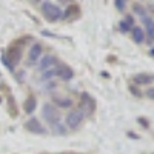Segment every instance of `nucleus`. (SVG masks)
<instances>
[{
	"instance_id": "25",
	"label": "nucleus",
	"mask_w": 154,
	"mask_h": 154,
	"mask_svg": "<svg viewBox=\"0 0 154 154\" xmlns=\"http://www.w3.org/2000/svg\"><path fill=\"white\" fill-rule=\"evenodd\" d=\"M139 123H140V125H143L145 128H148V122H146V120H143L142 117H139Z\"/></svg>"
},
{
	"instance_id": "9",
	"label": "nucleus",
	"mask_w": 154,
	"mask_h": 154,
	"mask_svg": "<svg viewBox=\"0 0 154 154\" xmlns=\"http://www.w3.org/2000/svg\"><path fill=\"white\" fill-rule=\"evenodd\" d=\"M56 69H57V75L60 77L63 82H69V80H72L74 71H72L68 65H59Z\"/></svg>"
},
{
	"instance_id": "12",
	"label": "nucleus",
	"mask_w": 154,
	"mask_h": 154,
	"mask_svg": "<svg viewBox=\"0 0 154 154\" xmlns=\"http://www.w3.org/2000/svg\"><path fill=\"white\" fill-rule=\"evenodd\" d=\"M142 22H143L145 28H146V34L145 35H148L149 40L154 42V19H151L149 16H146V17L142 19Z\"/></svg>"
},
{
	"instance_id": "27",
	"label": "nucleus",
	"mask_w": 154,
	"mask_h": 154,
	"mask_svg": "<svg viewBox=\"0 0 154 154\" xmlns=\"http://www.w3.org/2000/svg\"><path fill=\"white\" fill-rule=\"evenodd\" d=\"M149 56L154 59V48H152V49H149Z\"/></svg>"
},
{
	"instance_id": "4",
	"label": "nucleus",
	"mask_w": 154,
	"mask_h": 154,
	"mask_svg": "<svg viewBox=\"0 0 154 154\" xmlns=\"http://www.w3.org/2000/svg\"><path fill=\"white\" fill-rule=\"evenodd\" d=\"M85 120V114L77 108V109H72L68 112V116L65 117V123L66 126L69 128V130H77Z\"/></svg>"
},
{
	"instance_id": "19",
	"label": "nucleus",
	"mask_w": 154,
	"mask_h": 154,
	"mask_svg": "<svg viewBox=\"0 0 154 154\" xmlns=\"http://www.w3.org/2000/svg\"><path fill=\"white\" fill-rule=\"evenodd\" d=\"M54 130H56L54 133L59 134V136H60V134H62V136H65V134H66V126H65V125H62V123L54 125Z\"/></svg>"
},
{
	"instance_id": "1",
	"label": "nucleus",
	"mask_w": 154,
	"mask_h": 154,
	"mask_svg": "<svg viewBox=\"0 0 154 154\" xmlns=\"http://www.w3.org/2000/svg\"><path fill=\"white\" fill-rule=\"evenodd\" d=\"M42 117H43L51 126H54V125L60 123L62 116H60V111L57 109V106H54L53 103H45L43 108H42Z\"/></svg>"
},
{
	"instance_id": "21",
	"label": "nucleus",
	"mask_w": 154,
	"mask_h": 154,
	"mask_svg": "<svg viewBox=\"0 0 154 154\" xmlns=\"http://www.w3.org/2000/svg\"><path fill=\"white\" fill-rule=\"evenodd\" d=\"M0 60H2V63H3V65H5L9 71H14V66H12L11 63H9V60L6 59V56H2V57H0Z\"/></svg>"
},
{
	"instance_id": "16",
	"label": "nucleus",
	"mask_w": 154,
	"mask_h": 154,
	"mask_svg": "<svg viewBox=\"0 0 154 154\" xmlns=\"http://www.w3.org/2000/svg\"><path fill=\"white\" fill-rule=\"evenodd\" d=\"M133 12H134L136 16H139L140 19H143V17L148 16V14H146V8L142 6L140 3H134V5H133Z\"/></svg>"
},
{
	"instance_id": "3",
	"label": "nucleus",
	"mask_w": 154,
	"mask_h": 154,
	"mask_svg": "<svg viewBox=\"0 0 154 154\" xmlns=\"http://www.w3.org/2000/svg\"><path fill=\"white\" fill-rule=\"evenodd\" d=\"M96 99L91 96V94H88V93H82L80 94V106L79 109L85 114V117L86 116H91L94 111H96Z\"/></svg>"
},
{
	"instance_id": "24",
	"label": "nucleus",
	"mask_w": 154,
	"mask_h": 154,
	"mask_svg": "<svg viewBox=\"0 0 154 154\" xmlns=\"http://www.w3.org/2000/svg\"><path fill=\"white\" fill-rule=\"evenodd\" d=\"M123 20H125L128 25H131V26H134V17H133V16H126Z\"/></svg>"
},
{
	"instance_id": "10",
	"label": "nucleus",
	"mask_w": 154,
	"mask_h": 154,
	"mask_svg": "<svg viewBox=\"0 0 154 154\" xmlns=\"http://www.w3.org/2000/svg\"><path fill=\"white\" fill-rule=\"evenodd\" d=\"M133 82L136 85H148V83L154 82V75L148 74V72H137L133 75Z\"/></svg>"
},
{
	"instance_id": "11",
	"label": "nucleus",
	"mask_w": 154,
	"mask_h": 154,
	"mask_svg": "<svg viewBox=\"0 0 154 154\" xmlns=\"http://www.w3.org/2000/svg\"><path fill=\"white\" fill-rule=\"evenodd\" d=\"M37 108V99L34 96H28L26 100L23 102V111L25 114H32Z\"/></svg>"
},
{
	"instance_id": "13",
	"label": "nucleus",
	"mask_w": 154,
	"mask_h": 154,
	"mask_svg": "<svg viewBox=\"0 0 154 154\" xmlns=\"http://www.w3.org/2000/svg\"><path fill=\"white\" fill-rule=\"evenodd\" d=\"M131 32H133V40L136 42V43H143L145 42V31L140 28V26H133V29H131Z\"/></svg>"
},
{
	"instance_id": "15",
	"label": "nucleus",
	"mask_w": 154,
	"mask_h": 154,
	"mask_svg": "<svg viewBox=\"0 0 154 154\" xmlns=\"http://www.w3.org/2000/svg\"><path fill=\"white\" fill-rule=\"evenodd\" d=\"M77 14V5H69L65 11H62V19H74V16Z\"/></svg>"
},
{
	"instance_id": "23",
	"label": "nucleus",
	"mask_w": 154,
	"mask_h": 154,
	"mask_svg": "<svg viewBox=\"0 0 154 154\" xmlns=\"http://www.w3.org/2000/svg\"><path fill=\"white\" fill-rule=\"evenodd\" d=\"M130 91H131V94H133V96H136V97H142V93H140L134 85H131V86H130Z\"/></svg>"
},
{
	"instance_id": "17",
	"label": "nucleus",
	"mask_w": 154,
	"mask_h": 154,
	"mask_svg": "<svg viewBox=\"0 0 154 154\" xmlns=\"http://www.w3.org/2000/svg\"><path fill=\"white\" fill-rule=\"evenodd\" d=\"M54 75H57V69H56V68H51V69H48V71H43V72H42V80H43V82L51 80Z\"/></svg>"
},
{
	"instance_id": "6",
	"label": "nucleus",
	"mask_w": 154,
	"mask_h": 154,
	"mask_svg": "<svg viewBox=\"0 0 154 154\" xmlns=\"http://www.w3.org/2000/svg\"><path fill=\"white\" fill-rule=\"evenodd\" d=\"M59 63V59L53 54H46L43 57H40V60H38V69H40L42 72L43 71H48L51 68H54L56 65Z\"/></svg>"
},
{
	"instance_id": "22",
	"label": "nucleus",
	"mask_w": 154,
	"mask_h": 154,
	"mask_svg": "<svg viewBox=\"0 0 154 154\" xmlns=\"http://www.w3.org/2000/svg\"><path fill=\"white\" fill-rule=\"evenodd\" d=\"M145 96H146L149 100H154V86H151V88L146 89V91H145Z\"/></svg>"
},
{
	"instance_id": "7",
	"label": "nucleus",
	"mask_w": 154,
	"mask_h": 154,
	"mask_svg": "<svg viewBox=\"0 0 154 154\" xmlns=\"http://www.w3.org/2000/svg\"><path fill=\"white\" fill-rule=\"evenodd\" d=\"M25 130H28V131L32 133V134H45V133H46V130L43 128V125L38 122L35 117H31V119H28L26 122H25Z\"/></svg>"
},
{
	"instance_id": "20",
	"label": "nucleus",
	"mask_w": 154,
	"mask_h": 154,
	"mask_svg": "<svg viewBox=\"0 0 154 154\" xmlns=\"http://www.w3.org/2000/svg\"><path fill=\"white\" fill-rule=\"evenodd\" d=\"M114 6L117 8V11H125L126 2H125V0H114Z\"/></svg>"
},
{
	"instance_id": "18",
	"label": "nucleus",
	"mask_w": 154,
	"mask_h": 154,
	"mask_svg": "<svg viewBox=\"0 0 154 154\" xmlns=\"http://www.w3.org/2000/svg\"><path fill=\"white\" fill-rule=\"evenodd\" d=\"M119 29H120V32L126 34V32H130V31L133 29V26H131V25H128L125 20H120V22H119Z\"/></svg>"
},
{
	"instance_id": "5",
	"label": "nucleus",
	"mask_w": 154,
	"mask_h": 154,
	"mask_svg": "<svg viewBox=\"0 0 154 154\" xmlns=\"http://www.w3.org/2000/svg\"><path fill=\"white\" fill-rule=\"evenodd\" d=\"M5 56H6V59L9 60L11 65H12V66H16V65H19L20 60H22L23 51H22V48H20L19 45H12V46L8 48V53H6Z\"/></svg>"
},
{
	"instance_id": "2",
	"label": "nucleus",
	"mask_w": 154,
	"mask_h": 154,
	"mask_svg": "<svg viewBox=\"0 0 154 154\" xmlns=\"http://www.w3.org/2000/svg\"><path fill=\"white\" fill-rule=\"evenodd\" d=\"M42 14L48 22H56L59 19H62V9L51 2H43L42 3Z\"/></svg>"
},
{
	"instance_id": "26",
	"label": "nucleus",
	"mask_w": 154,
	"mask_h": 154,
	"mask_svg": "<svg viewBox=\"0 0 154 154\" xmlns=\"http://www.w3.org/2000/svg\"><path fill=\"white\" fill-rule=\"evenodd\" d=\"M128 136H130V137H133V139H139V136H137V134H133V133H130Z\"/></svg>"
},
{
	"instance_id": "8",
	"label": "nucleus",
	"mask_w": 154,
	"mask_h": 154,
	"mask_svg": "<svg viewBox=\"0 0 154 154\" xmlns=\"http://www.w3.org/2000/svg\"><path fill=\"white\" fill-rule=\"evenodd\" d=\"M42 53H43L42 43H38V42L34 43L28 51V62L29 63H37V60H40V57H42Z\"/></svg>"
},
{
	"instance_id": "14",
	"label": "nucleus",
	"mask_w": 154,
	"mask_h": 154,
	"mask_svg": "<svg viewBox=\"0 0 154 154\" xmlns=\"http://www.w3.org/2000/svg\"><path fill=\"white\" fill-rule=\"evenodd\" d=\"M53 102H54L59 108H69V106L74 105V103H72V99H69V97H59V96H54V97H53Z\"/></svg>"
}]
</instances>
